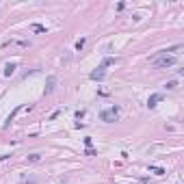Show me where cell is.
Returning <instances> with one entry per match:
<instances>
[{
  "instance_id": "obj_4",
  "label": "cell",
  "mask_w": 184,
  "mask_h": 184,
  "mask_svg": "<svg viewBox=\"0 0 184 184\" xmlns=\"http://www.w3.org/2000/svg\"><path fill=\"white\" fill-rule=\"evenodd\" d=\"M54 85H57V78L54 76H48V82H45V95H50L54 91Z\"/></svg>"
},
{
  "instance_id": "obj_15",
  "label": "cell",
  "mask_w": 184,
  "mask_h": 184,
  "mask_svg": "<svg viewBox=\"0 0 184 184\" xmlns=\"http://www.w3.org/2000/svg\"><path fill=\"white\" fill-rule=\"evenodd\" d=\"M22 184H37V180H35V178H31V180H24Z\"/></svg>"
},
{
  "instance_id": "obj_9",
  "label": "cell",
  "mask_w": 184,
  "mask_h": 184,
  "mask_svg": "<svg viewBox=\"0 0 184 184\" xmlns=\"http://www.w3.org/2000/svg\"><path fill=\"white\" fill-rule=\"evenodd\" d=\"M178 50H182V45H171V48H167V50H162V52L167 54V52H178Z\"/></svg>"
},
{
  "instance_id": "obj_13",
  "label": "cell",
  "mask_w": 184,
  "mask_h": 184,
  "mask_svg": "<svg viewBox=\"0 0 184 184\" xmlns=\"http://www.w3.org/2000/svg\"><path fill=\"white\" fill-rule=\"evenodd\" d=\"M178 87V80H171V82H167V89H176Z\"/></svg>"
},
{
  "instance_id": "obj_3",
  "label": "cell",
  "mask_w": 184,
  "mask_h": 184,
  "mask_svg": "<svg viewBox=\"0 0 184 184\" xmlns=\"http://www.w3.org/2000/svg\"><path fill=\"white\" fill-rule=\"evenodd\" d=\"M104 76H106V67H102V65L89 74V78H91V80H104Z\"/></svg>"
},
{
  "instance_id": "obj_10",
  "label": "cell",
  "mask_w": 184,
  "mask_h": 184,
  "mask_svg": "<svg viewBox=\"0 0 184 184\" xmlns=\"http://www.w3.org/2000/svg\"><path fill=\"white\" fill-rule=\"evenodd\" d=\"M41 160V156L39 154H33V156H28V162H39Z\"/></svg>"
},
{
  "instance_id": "obj_2",
  "label": "cell",
  "mask_w": 184,
  "mask_h": 184,
  "mask_svg": "<svg viewBox=\"0 0 184 184\" xmlns=\"http://www.w3.org/2000/svg\"><path fill=\"white\" fill-rule=\"evenodd\" d=\"M100 117H102V121H106V124H113V121H117V117H119V106L104 108L102 113H100Z\"/></svg>"
},
{
  "instance_id": "obj_11",
  "label": "cell",
  "mask_w": 184,
  "mask_h": 184,
  "mask_svg": "<svg viewBox=\"0 0 184 184\" xmlns=\"http://www.w3.org/2000/svg\"><path fill=\"white\" fill-rule=\"evenodd\" d=\"M85 41H87L85 37H82V39H78V41H76V50H78V52L82 50V45H85Z\"/></svg>"
},
{
  "instance_id": "obj_12",
  "label": "cell",
  "mask_w": 184,
  "mask_h": 184,
  "mask_svg": "<svg viewBox=\"0 0 184 184\" xmlns=\"http://www.w3.org/2000/svg\"><path fill=\"white\" fill-rule=\"evenodd\" d=\"M150 171H154L156 176H162V173H165V169H160V167H150Z\"/></svg>"
},
{
  "instance_id": "obj_5",
  "label": "cell",
  "mask_w": 184,
  "mask_h": 184,
  "mask_svg": "<svg viewBox=\"0 0 184 184\" xmlns=\"http://www.w3.org/2000/svg\"><path fill=\"white\" fill-rule=\"evenodd\" d=\"M160 100H162V93H154V95H150V100H147V106H150V108H154L156 104L160 102Z\"/></svg>"
},
{
  "instance_id": "obj_6",
  "label": "cell",
  "mask_w": 184,
  "mask_h": 184,
  "mask_svg": "<svg viewBox=\"0 0 184 184\" xmlns=\"http://www.w3.org/2000/svg\"><path fill=\"white\" fill-rule=\"evenodd\" d=\"M13 72H15V63H9V65H7V69H4V76H11Z\"/></svg>"
},
{
  "instance_id": "obj_1",
  "label": "cell",
  "mask_w": 184,
  "mask_h": 184,
  "mask_svg": "<svg viewBox=\"0 0 184 184\" xmlns=\"http://www.w3.org/2000/svg\"><path fill=\"white\" fill-rule=\"evenodd\" d=\"M152 65H154V67H158V69L171 67V65H176V57H167V54L160 50L158 57H154V59H152Z\"/></svg>"
},
{
  "instance_id": "obj_14",
  "label": "cell",
  "mask_w": 184,
  "mask_h": 184,
  "mask_svg": "<svg viewBox=\"0 0 184 184\" xmlns=\"http://www.w3.org/2000/svg\"><path fill=\"white\" fill-rule=\"evenodd\" d=\"M85 154H87V156H95V150H93V147H87Z\"/></svg>"
},
{
  "instance_id": "obj_7",
  "label": "cell",
  "mask_w": 184,
  "mask_h": 184,
  "mask_svg": "<svg viewBox=\"0 0 184 184\" xmlns=\"http://www.w3.org/2000/svg\"><path fill=\"white\" fill-rule=\"evenodd\" d=\"M113 63H115V59H113V57H106L102 63H100V65H102V67H108V65H113Z\"/></svg>"
},
{
  "instance_id": "obj_8",
  "label": "cell",
  "mask_w": 184,
  "mask_h": 184,
  "mask_svg": "<svg viewBox=\"0 0 184 184\" xmlns=\"http://www.w3.org/2000/svg\"><path fill=\"white\" fill-rule=\"evenodd\" d=\"M33 31H35V33H45V26H41V24H33Z\"/></svg>"
}]
</instances>
